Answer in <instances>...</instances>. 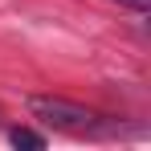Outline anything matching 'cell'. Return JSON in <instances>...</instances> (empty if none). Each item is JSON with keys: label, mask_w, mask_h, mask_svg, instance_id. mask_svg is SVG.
Segmentation results:
<instances>
[{"label": "cell", "mask_w": 151, "mask_h": 151, "mask_svg": "<svg viewBox=\"0 0 151 151\" xmlns=\"http://www.w3.org/2000/svg\"><path fill=\"white\" fill-rule=\"evenodd\" d=\"M8 139H12V147H29V151H41V147H45V135H37V131H29V127H12Z\"/></svg>", "instance_id": "7a4b0ae2"}, {"label": "cell", "mask_w": 151, "mask_h": 151, "mask_svg": "<svg viewBox=\"0 0 151 151\" xmlns=\"http://www.w3.org/2000/svg\"><path fill=\"white\" fill-rule=\"evenodd\" d=\"M114 4H123V8H135V12H147L151 0H114Z\"/></svg>", "instance_id": "3957f363"}, {"label": "cell", "mask_w": 151, "mask_h": 151, "mask_svg": "<svg viewBox=\"0 0 151 151\" xmlns=\"http://www.w3.org/2000/svg\"><path fill=\"white\" fill-rule=\"evenodd\" d=\"M29 114L37 119V123L53 127V131H70V135H86V131H94L98 127V114L94 110H86V106H78L70 98H57V94H29Z\"/></svg>", "instance_id": "6da1fadb"}]
</instances>
